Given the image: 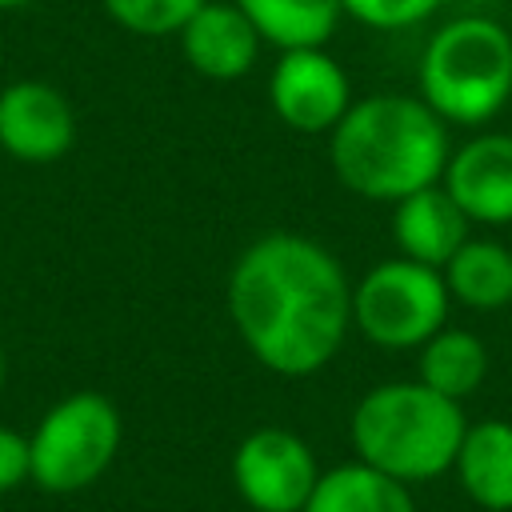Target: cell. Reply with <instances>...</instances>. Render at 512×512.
<instances>
[{
  "mask_svg": "<svg viewBox=\"0 0 512 512\" xmlns=\"http://www.w3.org/2000/svg\"><path fill=\"white\" fill-rule=\"evenodd\" d=\"M224 304L240 344L276 376L332 364L352 332V280L312 236L264 232L228 268Z\"/></svg>",
  "mask_w": 512,
  "mask_h": 512,
  "instance_id": "cell-1",
  "label": "cell"
},
{
  "mask_svg": "<svg viewBox=\"0 0 512 512\" xmlns=\"http://www.w3.org/2000/svg\"><path fill=\"white\" fill-rule=\"evenodd\" d=\"M448 156V124L408 92L356 96L328 132L336 180L372 204H396L428 184H440Z\"/></svg>",
  "mask_w": 512,
  "mask_h": 512,
  "instance_id": "cell-2",
  "label": "cell"
},
{
  "mask_svg": "<svg viewBox=\"0 0 512 512\" xmlns=\"http://www.w3.org/2000/svg\"><path fill=\"white\" fill-rule=\"evenodd\" d=\"M464 428L468 416L460 400H448L420 380H388L368 388L348 420L356 460L408 488L452 472Z\"/></svg>",
  "mask_w": 512,
  "mask_h": 512,
  "instance_id": "cell-3",
  "label": "cell"
},
{
  "mask_svg": "<svg viewBox=\"0 0 512 512\" xmlns=\"http://www.w3.org/2000/svg\"><path fill=\"white\" fill-rule=\"evenodd\" d=\"M420 100L460 128H484L512 100V32L492 16L440 24L420 52Z\"/></svg>",
  "mask_w": 512,
  "mask_h": 512,
  "instance_id": "cell-4",
  "label": "cell"
},
{
  "mask_svg": "<svg viewBox=\"0 0 512 512\" xmlns=\"http://www.w3.org/2000/svg\"><path fill=\"white\" fill-rule=\"evenodd\" d=\"M120 440L124 420L104 392H68L28 432L32 484L52 496H68L96 484L112 468Z\"/></svg>",
  "mask_w": 512,
  "mask_h": 512,
  "instance_id": "cell-5",
  "label": "cell"
},
{
  "mask_svg": "<svg viewBox=\"0 0 512 512\" xmlns=\"http://www.w3.org/2000/svg\"><path fill=\"white\" fill-rule=\"evenodd\" d=\"M448 308L444 272L408 256H388L352 284V328L388 352H416L448 324Z\"/></svg>",
  "mask_w": 512,
  "mask_h": 512,
  "instance_id": "cell-6",
  "label": "cell"
},
{
  "mask_svg": "<svg viewBox=\"0 0 512 512\" xmlns=\"http://www.w3.org/2000/svg\"><path fill=\"white\" fill-rule=\"evenodd\" d=\"M320 472L308 440L280 424L252 428L232 452V484L252 512H304Z\"/></svg>",
  "mask_w": 512,
  "mask_h": 512,
  "instance_id": "cell-7",
  "label": "cell"
},
{
  "mask_svg": "<svg viewBox=\"0 0 512 512\" xmlns=\"http://www.w3.org/2000/svg\"><path fill=\"white\" fill-rule=\"evenodd\" d=\"M352 100V80L328 48L280 52L268 72V104L276 120L300 136H328Z\"/></svg>",
  "mask_w": 512,
  "mask_h": 512,
  "instance_id": "cell-8",
  "label": "cell"
},
{
  "mask_svg": "<svg viewBox=\"0 0 512 512\" xmlns=\"http://www.w3.org/2000/svg\"><path fill=\"white\" fill-rule=\"evenodd\" d=\"M76 144V112L48 80L0 88V148L20 164H52Z\"/></svg>",
  "mask_w": 512,
  "mask_h": 512,
  "instance_id": "cell-9",
  "label": "cell"
},
{
  "mask_svg": "<svg viewBox=\"0 0 512 512\" xmlns=\"http://www.w3.org/2000/svg\"><path fill=\"white\" fill-rule=\"evenodd\" d=\"M440 184L472 224H512V132H476L452 148Z\"/></svg>",
  "mask_w": 512,
  "mask_h": 512,
  "instance_id": "cell-10",
  "label": "cell"
},
{
  "mask_svg": "<svg viewBox=\"0 0 512 512\" xmlns=\"http://www.w3.org/2000/svg\"><path fill=\"white\" fill-rule=\"evenodd\" d=\"M180 52L188 68L204 80H240L256 68L260 56V32L232 0H208L184 28H180Z\"/></svg>",
  "mask_w": 512,
  "mask_h": 512,
  "instance_id": "cell-11",
  "label": "cell"
},
{
  "mask_svg": "<svg viewBox=\"0 0 512 512\" xmlns=\"http://www.w3.org/2000/svg\"><path fill=\"white\" fill-rule=\"evenodd\" d=\"M472 236V220L448 196L444 184H428L392 204V244L396 256H408L428 268H444L456 248Z\"/></svg>",
  "mask_w": 512,
  "mask_h": 512,
  "instance_id": "cell-12",
  "label": "cell"
},
{
  "mask_svg": "<svg viewBox=\"0 0 512 512\" xmlns=\"http://www.w3.org/2000/svg\"><path fill=\"white\" fill-rule=\"evenodd\" d=\"M452 472L476 508L512 512V420L468 424Z\"/></svg>",
  "mask_w": 512,
  "mask_h": 512,
  "instance_id": "cell-13",
  "label": "cell"
},
{
  "mask_svg": "<svg viewBox=\"0 0 512 512\" xmlns=\"http://www.w3.org/2000/svg\"><path fill=\"white\" fill-rule=\"evenodd\" d=\"M448 296L472 312L512 308V248L492 236H468L440 268Z\"/></svg>",
  "mask_w": 512,
  "mask_h": 512,
  "instance_id": "cell-14",
  "label": "cell"
},
{
  "mask_svg": "<svg viewBox=\"0 0 512 512\" xmlns=\"http://www.w3.org/2000/svg\"><path fill=\"white\" fill-rule=\"evenodd\" d=\"M304 512H416V496L372 464L348 460L320 472Z\"/></svg>",
  "mask_w": 512,
  "mask_h": 512,
  "instance_id": "cell-15",
  "label": "cell"
},
{
  "mask_svg": "<svg viewBox=\"0 0 512 512\" xmlns=\"http://www.w3.org/2000/svg\"><path fill=\"white\" fill-rule=\"evenodd\" d=\"M276 52L324 48L344 20L340 0H232Z\"/></svg>",
  "mask_w": 512,
  "mask_h": 512,
  "instance_id": "cell-16",
  "label": "cell"
},
{
  "mask_svg": "<svg viewBox=\"0 0 512 512\" xmlns=\"http://www.w3.org/2000/svg\"><path fill=\"white\" fill-rule=\"evenodd\" d=\"M488 376V348L476 332L444 324L416 348V380L448 400L472 396Z\"/></svg>",
  "mask_w": 512,
  "mask_h": 512,
  "instance_id": "cell-17",
  "label": "cell"
},
{
  "mask_svg": "<svg viewBox=\"0 0 512 512\" xmlns=\"http://www.w3.org/2000/svg\"><path fill=\"white\" fill-rule=\"evenodd\" d=\"M208 0H100L112 24H120L132 36H180V28L204 8Z\"/></svg>",
  "mask_w": 512,
  "mask_h": 512,
  "instance_id": "cell-18",
  "label": "cell"
},
{
  "mask_svg": "<svg viewBox=\"0 0 512 512\" xmlns=\"http://www.w3.org/2000/svg\"><path fill=\"white\" fill-rule=\"evenodd\" d=\"M340 4H344V16L376 32L416 28L444 8V0H340Z\"/></svg>",
  "mask_w": 512,
  "mask_h": 512,
  "instance_id": "cell-19",
  "label": "cell"
},
{
  "mask_svg": "<svg viewBox=\"0 0 512 512\" xmlns=\"http://www.w3.org/2000/svg\"><path fill=\"white\" fill-rule=\"evenodd\" d=\"M24 480H32V452H28V436L0 424V496L20 488Z\"/></svg>",
  "mask_w": 512,
  "mask_h": 512,
  "instance_id": "cell-20",
  "label": "cell"
},
{
  "mask_svg": "<svg viewBox=\"0 0 512 512\" xmlns=\"http://www.w3.org/2000/svg\"><path fill=\"white\" fill-rule=\"evenodd\" d=\"M24 4H32V0H0V12H12V8H24Z\"/></svg>",
  "mask_w": 512,
  "mask_h": 512,
  "instance_id": "cell-21",
  "label": "cell"
},
{
  "mask_svg": "<svg viewBox=\"0 0 512 512\" xmlns=\"http://www.w3.org/2000/svg\"><path fill=\"white\" fill-rule=\"evenodd\" d=\"M4 372H8V368H4V344H0V388H4Z\"/></svg>",
  "mask_w": 512,
  "mask_h": 512,
  "instance_id": "cell-22",
  "label": "cell"
}]
</instances>
